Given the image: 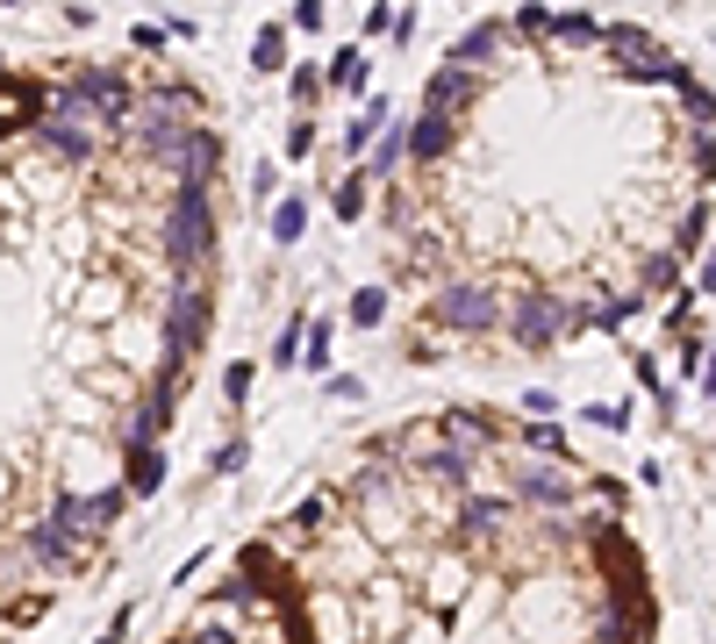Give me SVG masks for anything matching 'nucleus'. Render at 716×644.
I'll return each mask as SVG.
<instances>
[{"mask_svg":"<svg viewBox=\"0 0 716 644\" xmlns=\"http://www.w3.org/2000/svg\"><path fill=\"white\" fill-rule=\"evenodd\" d=\"M122 129H129V144H144L151 165H165V158L180 151V136L201 129V115H194V94H187V86H151V94L129 108Z\"/></svg>","mask_w":716,"mask_h":644,"instance_id":"nucleus-1","label":"nucleus"},{"mask_svg":"<svg viewBox=\"0 0 716 644\" xmlns=\"http://www.w3.org/2000/svg\"><path fill=\"white\" fill-rule=\"evenodd\" d=\"M165 258L180 265V280H194V265L215 258V208H208V187H180L165 215Z\"/></svg>","mask_w":716,"mask_h":644,"instance_id":"nucleus-2","label":"nucleus"},{"mask_svg":"<svg viewBox=\"0 0 716 644\" xmlns=\"http://www.w3.org/2000/svg\"><path fill=\"white\" fill-rule=\"evenodd\" d=\"M566 330H588V308H580V301H566V294H545V287L516 294V308H509V337L523 344V351H552Z\"/></svg>","mask_w":716,"mask_h":644,"instance_id":"nucleus-3","label":"nucleus"},{"mask_svg":"<svg viewBox=\"0 0 716 644\" xmlns=\"http://www.w3.org/2000/svg\"><path fill=\"white\" fill-rule=\"evenodd\" d=\"M129 108H137V101H129V79H122V72H108V65H94V72H79V79L58 94L51 115L79 122V129H86V122H115V129H122V122H129Z\"/></svg>","mask_w":716,"mask_h":644,"instance_id":"nucleus-4","label":"nucleus"},{"mask_svg":"<svg viewBox=\"0 0 716 644\" xmlns=\"http://www.w3.org/2000/svg\"><path fill=\"white\" fill-rule=\"evenodd\" d=\"M208 322H215V301H208L201 280H180L165 294V366H187L208 344Z\"/></svg>","mask_w":716,"mask_h":644,"instance_id":"nucleus-5","label":"nucleus"},{"mask_svg":"<svg viewBox=\"0 0 716 644\" xmlns=\"http://www.w3.org/2000/svg\"><path fill=\"white\" fill-rule=\"evenodd\" d=\"M430 322L452 330V337H487L502 322V301H495V287H480V280H452V287L430 294Z\"/></svg>","mask_w":716,"mask_h":644,"instance_id":"nucleus-6","label":"nucleus"},{"mask_svg":"<svg viewBox=\"0 0 716 644\" xmlns=\"http://www.w3.org/2000/svg\"><path fill=\"white\" fill-rule=\"evenodd\" d=\"M122 501H129L122 487H101V494H86V501H79V494H65L51 523H58V530H72V537H94V530H108V523L122 516Z\"/></svg>","mask_w":716,"mask_h":644,"instance_id":"nucleus-7","label":"nucleus"},{"mask_svg":"<svg viewBox=\"0 0 716 644\" xmlns=\"http://www.w3.org/2000/svg\"><path fill=\"white\" fill-rule=\"evenodd\" d=\"M180 380H187V366H158L151 394H144V408H137V423H129V444H158V437H165V423H172V394H180Z\"/></svg>","mask_w":716,"mask_h":644,"instance_id":"nucleus-8","label":"nucleus"},{"mask_svg":"<svg viewBox=\"0 0 716 644\" xmlns=\"http://www.w3.org/2000/svg\"><path fill=\"white\" fill-rule=\"evenodd\" d=\"M473 101H480V79H473V72H452V65H437V72H430V86H423V115L459 122Z\"/></svg>","mask_w":716,"mask_h":644,"instance_id":"nucleus-9","label":"nucleus"},{"mask_svg":"<svg viewBox=\"0 0 716 644\" xmlns=\"http://www.w3.org/2000/svg\"><path fill=\"white\" fill-rule=\"evenodd\" d=\"M516 494H523V501H538V509H566L580 487H573V473H566V466L523 458V466H516Z\"/></svg>","mask_w":716,"mask_h":644,"instance_id":"nucleus-10","label":"nucleus"},{"mask_svg":"<svg viewBox=\"0 0 716 644\" xmlns=\"http://www.w3.org/2000/svg\"><path fill=\"white\" fill-rule=\"evenodd\" d=\"M602 58H609L616 72H638V65H652V58H659V36L652 29H638V22H602Z\"/></svg>","mask_w":716,"mask_h":644,"instance_id":"nucleus-11","label":"nucleus"},{"mask_svg":"<svg viewBox=\"0 0 716 644\" xmlns=\"http://www.w3.org/2000/svg\"><path fill=\"white\" fill-rule=\"evenodd\" d=\"M502 36H509L502 22H466V29L452 36L444 65H452V72H473V79H480V65H495V58H502Z\"/></svg>","mask_w":716,"mask_h":644,"instance_id":"nucleus-12","label":"nucleus"},{"mask_svg":"<svg viewBox=\"0 0 716 644\" xmlns=\"http://www.w3.org/2000/svg\"><path fill=\"white\" fill-rule=\"evenodd\" d=\"M437 437L452 444V451L480 458V451H487V444L502 437V423H495V416H473V408H452V416H444V423H437Z\"/></svg>","mask_w":716,"mask_h":644,"instance_id":"nucleus-13","label":"nucleus"},{"mask_svg":"<svg viewBox=\"0 0 716 644\" xmlns=\"http://www.w3.org/2000/svg\"><path fill=\"white\" fill-rule=\"evenodd\" d=\"M473 466H480V458H466V451H452V444H444V437H416V473H423V480H444V487H466V480H473Z\"/></svg>","mask_w":716,"mask_h":644,"instance_id":"nucleus-14","label":"nucleus"},{"mask_svg":"<svg viewBox=\"0 0 716 644\" xmlns=\"http://www.w3.org/2000/svg\"><path fill=\"white\" fill-rule=\"evenodd\" d=\"M36 144L58 151L65 165H86V158H94V129H79V122H65V115H36Z\"/></svg>","mask_w":716,"mask_h":644,"instance_id":"nucleus-15","label":"nucleus"},{"mask_svg":"<svg viewBox=\"0 0 716 644\" xmlns=\"http://www.w3.org/2000/svg\"><path fill=\"white\" fill-rule=\"evenodd\" d=\"M36 115H44V86L0 72V129H36Z\"/></svg>","mask_w":716,"mask_h":644,"instance_id":"nucleus-16","label":"nucleus"},{"mask_svg":"<svg viewBox=\"0 0 716 644\" xmlns=\"http://www.w3.org/2000/svg\"><path fill=\"white\" fill-rule=\"evenodd\" d=\"M158 487H165V451H158V444H129V466H122V494H144V501H151Z\"/></svg>","mask_w":716,"mask_h":644,"instance_id":"nucleus-17","label":"nucleus"},{"mask_svg":"<svg viewBox=\"0 0 716 644\" xmlns=\"http://www.w3.org/2000/svg\"><path fill=\"white\" fill-rule=\"evenodd\" d=\"M452 136H459V122L416 115V122H409V158H416V165H437V158L452 151Z\"/></svg>","mask_w":716,"mask_h":644,"instance_id":"nucleus-18","label":"nucleus"},{"mask_svg":"<svg viewBox=\"0 0 716 644\" xmlns=\"http://www.w3.org/2000/svg\"><path fill=\"white\" fill-rule=\"evenodd\" d=\"M387 122H394V101H387V94H373V101H366V108H358V115H351V129H344V151H366V144H373V136L380 129H387Z\"/></svg>","mask_w":716,"mask_h":644,"instance_id":"nucleus-19","label":"nucleus"},{"mask_svg":"<svg viewBox=\"0 0 716 644\" xmlns=\"http://www.w3.org/2000/svg\"><path fill=\"white\" fill-rule=\"evenodd\" d=\"M459 523H466V537H495V530L509 523V501H502V494H466Z\"/></svg>","mask_w":716,"mask_h":644,"instance_id":"nucleus-20","label":"nucleus"},{"mask_svg":"<svg viewBox=\"0 0 716 644\" xmlns=\"http://www.w3.org/2000/svg\"><path fill=\"white\" fill-rule=\"evenodd\" d=\"M29 559L72 566V559H79V537H72V530H58V523H36V530H29Z\"/></svg>","mask_w":716,"mask_h":644,"instance_id":"nucleus-21","label":"nucleus"},{"mask_svg":"<svg viewBox=\"0 0 716 644\" xmlns=\"http://www.w3.org/2000/svg\"><path fill=\"white\" fill-rule=\"evenodd\" d=\"M366 44H344L337 58H330V72H323V86H337V94H366Z\"/></svg>","mask_w":716,"mask_h":644,"instance_id":"nucleus-22","label":"nucleus"},{"mask_svg":"<svg viewBox=\"0 0 716 644\" xmlns=\"http://www.w3.org/2000/svg\"><path fill=\"white\" fill-rule=\"evenodd\" d=\"M366 187H373V179H366V165H351L337 187H330V215H337V222H358V215H366Z\"/></svg>","mask_w":716,"mask_h":644,"instance_id":"nucleus-23","label":"nucleus"},{"mask_svg":"<svg viewBox=\"0 0 716 644\" xmlns=\"http://www.w3.org/2000/svg\"><path fill=\"white\" fill-rule=\"evenodd\" d=\"M251 65H258V72H287V22H258Z\"/></svg>","mask_w":716,"mask_h":644,"instance_id":"nucleus-24","label":"nucleus"},{"mask_svg":"<svg viewBox=\"0 0 716 644\" xmlns=\"http://www.w3.org/2000/svg\"><path fill=\"white\" fill-rule=\"evenodd\" d=\"M301 230H308V201L301 194H280L273 201V244L287 251V244H301Z\"/></svg>","mask_w":716,"mask_h":644,"instance_id":"nucleus-25","label":"nucleus"},{"mask_svg":"<svg viewBox=\"0 0 716 644\" xmlns=\"http://www.w3.org/2000/svg\"><path fill=\"white\" fill-rule=\"evenodd\" d=\"M402 158H409V129H402V122H387V129H380L373 165H366V179H394V165H402Z\"/></svg>","mask_w":716,"mask_h":644,"instance_id":"nucleus-26","label":"nucleus"},{"mask_svg":"<svg viewBox=\"0 0 716 644\" xmlns=\"http://www.w3.org/2000/svg\"><path fill=\"white\" fill-rule=\"evenodd\" d=\"M330 337H337V322H330V315L301 322V366H316V373H330Z\"/></svg>","mask_w":716,"mask_h":644,"instance_id":"nucleus-27","label":"nucleus"},{"mask_svg":"<svg viewBox=\"0 0 716 644\" xmlns=\"http://www.w3.org/2000/svg\"><path fill=\"white\" fill-rule=\"evenodd\" d=\"M681 108H688V122H695V136H716V94L702 79L681 86Z\"/></svg>","mask_w":716,"mask_h":644,"instance_id":"nucleus-28","label":"nucleus"},{"mask_svg":"<svg viewBox=\"0 0 716 644\" xmlns=\"http://www.w3.org/2000/svg\"><path fill=\"white\" fill-rule=\"evenodd\" d=\"M523 444H530V458L566 466V430H559V423H523Z\"/></svg>","mask_w":716,"mask_h":644,"instance_id":"nucleus-29","label":"nucleus"},{"mask_svg":"<svg viewBox=\"0 0 716 644\" xmlns=\"http://www.w3.org/2000/svg\"><path fill=\"white\" fill-rule=\"evenodd\" d=\"M645 308V294H616V301H602V308H588V330H624V322Z\"/></svg>","mask_w":716,"mask_h":644,"instance_id":"nucleus-30","label":"nucleus"},{"mask_svg":"<svg viewBox=\"0 0 716 644\" xmlns=\"http://www.w3.org/2000/svg\"><path fill=\"white\" fill-rule=\"evenodd\" d=\"M251 380H258V366H251V358L222 366V401H230V408H244V401H251Z\"/></svg>","mask_w":716,"mask_h":644,"instance_id":"nucleus-31","label":"nucleus"},{"mask_svg":"<svg viewBox=\"0 0 716 644\" xmlns=\"http://www.w3.org/2000/svg\"><path fill=\"white\" fill-rule=\"evenodd\" d=\"M351 322H358V330L387 322V287H358V294H351Z\"/></svg>","mask_w":716,"mask_h":644,"instance_id":"nucleus-32","label":"nucleus"},{"mask_svg":"<svg viewBox=\"0 0 716 644\" xmlns=\"http://www.w3.org/2000/svg\"><path fill=\"white\" fill-rule=\"evenodd\" d=\"M702 237H709V201H695V208H688V222H681V237H674V251H702Z\"/></svg>","mask_w":716,"mask_h":644,"instance_id":"nucleus-33","label":"nucleus"},{"mask_svg":"<svg viewBox=\"0 0 716 644\" xmlns=\"http://www.w3.org/2000/svg\"><path fill=\"white\" fill-rule=\"evenodd\" d=\"M552 36H559V44H595L602 22L595 15H552Z\"/></svg>","mask_w":716,"mask_h":644,"instance_id":"nucleus-34","label":"nucleus"},{"mask_svg":"<svg viewBox=\"0 0 716 644\" xmlns=\"http://www.w3.org/2000/svg\"><path fill=\"white\" fill-rule=\"evenodd\" d=\"M244 458H251V444H244V437H230L215 458H208V473H215V480H230V473H244Z\"/></svg>","mask_w":716,"mask_h":644,"instance_id":"nucleus-35","label":"nucleus"},{"mask_svg":"<svg viewBox=\"0 0 716 644\" xmlns=\"http://www.w3.org/2000/svg\"><path fill=\"white\" fill-rule=\"evenodd\" d=\"M287 94H294V108H308L316 94H323V72H316V65H294L287 72Z\"/></svg>","mask_w":716,"mask_h":644,"instance_id":"nucleus-36","label":"nucleus"},{"mask_svg":"<svg viewBox=\"0 0 716 644\" xmlns=\"http://www.w3.org/2000/svg\"><path fill=\"white\" fill-rule=\"evenodd\" d=\"M273 366H280V373H287V366H301V315H294L287 330H280V344H273Z\"/></svg>","mask_w":716,"mask_h":644,"instance_id":"nucleus-37","label":"nucleus"},{"mask_svg":"<svg viewBox=\"0 0 716 644\" xmlns=\"http://www.w3.org/2000/svg\"><path fill=\"white\" fill-rule=\"evenodd\" d=\"M516 29H523V36H552V8H545V0H523V8H516Z\"/></svg>","mask_w":716,"mask_h":644,"instance_id":"nucleus-38","label":"nucleus"},{"mask_svg":"<svg viewBox=\"0 0 716 644\" xmlns=\"http://www.w3.org/2000/svg\"><path fill=\"white\" fill-rule=\"evenodd\" d=\"M287 523H294V530H323V523H330V494H308V501L287 516Z\"/></svg>","mask_w":716,"mask_h":644,"instance_id":"nucleus-39","label":"nucleus"},{"mask_svg":"<svg viewBox=\"0 0 716 644\" xmlns=\"http://www.w3.org/2000/svg\"><path fill=\"white\" fill-rule=\"evenodd\" d=\"M280 201V165H258L251 172V208H273Z\"/></svg>","mask_w":716,"mask_h":644,"instance_id":"nucleus-40","label":"nucleus"},{"mask_svg":"<svg viewBox=\"0 0 716 644\" xmlns=\"http://www.w3.org/2000/svg\"><path fill=\"white\" fill-rule=\"evenodd\" d=\"M595 430H631V408H616V401H595V408H580Z\"/></svg>","mask_w":716,"mask_h":644,"instance_id":"nucleus-41","label":"nucleus"},{"mask_svg":"<svg viewBox=\"0 0 716 644\" xmlns=\"http://www.w3.org/2000/svg\"><path fill=\"white\" fill-rule=\"evenodd\" d=\"M294 29H308V36H323V0H294Z\"/></svg>","mask_w":716,"mask_h":644,"instance_id":"nucleus-42","label":"nucleus"},{"mask_svg":"<svg viewBox=\"0 0 716 644\" xmlns=\"http://www.w3.org/2000/svg\"><path fill=\"white\" fill-rule=\"evenodd\" d=\"M523 408H530V423H552V408H559V394H552V387H530V394H523Z\"/></svg>","mask_w":716,"mask_h":644,"instance_id":"nucleus-43","label":"nucleus"},{"mask_svg":"<svg viewBox=\"0 0 716 644\" xmlns=\"http://www.w3.org/2000/svg\"><path fill=\"white\" fill-rule=\"evenodd\" d=\"M358 36L373 44V36H394V8H366V22H358Z\"/></svg>","mask_w":716,"mask_h":644,"instance_id":"nucleus-44","label":"nucleus"},{"mask_svg":"<svg viewBox=\"0 0 716 644\" xmlns=\"http://www.w3.org/2000/svg\"><path fill=\"white\" fill-rule=\"evenodd\" d=\"M308 151H316V122H294V129H287V158H308Z\"/></svg>","mask_w":716,"mask_h":644,"instance_id":"nucleus-45","label":"nucleus"},{"mask_svg":"<svg viewBox=\"0 0 716 644\" xmlns=\"http://www.w3.org/2000/svg\"><path fill=\"white\" fill-rule=\"evenodd\" d=\"M129 44H137V51H165V29H158V22H137V29H129Z\"/></svg>","mask_w":716,"mask_h":644,"instance_id":"nucleus-46","label":"nucleus"},{"mask_svg":"<svg viewBox=\"0 0 716 644\" xmlns=\"http://www.w3.org/2000/svg\"><path fill=\"white\" fill-rule=\"evenodd\" d=\"M695 172H702V179H716V136H695Z\"/></svg>","mask_w":716,"mask_h":644,"instance_id":"nucleus-47","label":"nucleus"},{"mask_svg":"<svg viewBox=\"0 0 716 644\" xmlns=\"http://www.w3.org/2000/svg\"><path fill=\"white\" fill-rule=\"evenodd\" d=\"M645 287H652V294L674 287V258H652V265H645Z\"/></svg>","mask_w":716,"mask_h":644,"instance_id":"nucleus-48","label":"nucleus"},{"mask_svg":"<svg viewBox=\"0 0 716 644\" xmlns=\"http://www.w3.org/2000/svg\"><path fill=\"white\" fill-rule=\"evenodd\" d=\"M695 294H716V251L702 258V272H695Z\"/></svg>","mask_w":716,"mask_h":644,"instance_id":"nucleus-49","label":"nucleus"},{"mask_svg":"<svg viewBox=\"0 0 716 644\" xmlns=\"http://www.w3.org/2000/svg\"><path fill=\"white\" fill-rule=\"evenodd\" d=\"M129 637V609H115V623H108V637H94V644H122Z\"/></svg>","mask_w":716,"mask_h":644,"instance_id":"nucleus-50","label":"nucleus"},{"mask_svg":"<svg viewBox=\"0 0 716 644\" xmlns=\"http://www.w3.org/2000/svg\"><path fill=\"white\" fill-rule=\"evenodd\" d=\"M702 394L716 401V344H709V366H702Z\"/></svg>","mask_w":716,"mask_h":644,"instance_id":"nucleus-51","label":"nucleus"},{"mask_svg":"<svg viewBox=\"0 0 716 644\" xmlns=\"http://www.w3.org/2000/svg\"><path fill=\"white\" fill-rule=\"evenodd\" d=\"M194 644H230V630H201V637H194Z\"/></svg>","mask_w":716,"mask_h":644,"instance_id":"nucleus-52","label":"nucleus"}]
</instances>
